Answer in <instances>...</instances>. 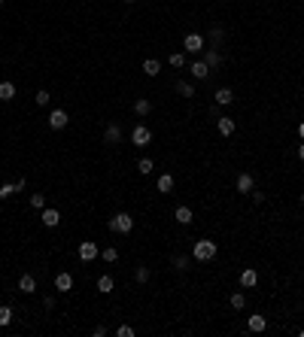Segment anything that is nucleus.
Instances as JSON below:
<instances>
[{
  "label": "nucleus",
  "instance_id": "1",
  "mask_svg": "<svg viewBox=\"0 0 304 337\" xmlns=\"http://www.w3.org/2000/svg\"><path fill=\"white\" fill-rule=\"evenodd\" d=\"M216 252H219V246L213 240H198L195 246H192V258L195 261H213Z\"/></svg>",
  "mask_w": 304,
  "mask_h": 337
},
{
  "label": "nucleus",
  "instance_id": "2",
  "mask_svg": "<svg viewBox=\"0 0 304 337\" xmlns=\"http://www.w3.org/2000/svg\"><path fill=\"white\" fill-rule=\"evenodd\" d=\"M107 228L113 231V234H128V231L134 228V216H131V213H116L113 219L107 222Z\"/></svg>",
  "mask_w": 304,
  "mask_h": 337
},
{
  "label": "nucleus",
  "instance_id": "3",
  "mask_svg": "<svg viewBox=\"0 0 304 337\" xmlns=\"http://www.w3.org/2000/svg\"><path fill=\"white\" fill-rule=\"evenodd\" d=\"M122 140H125V131H122V125H119V122H109L107 128H104V143H107V146H119Z\"/></svg>",
  "mask_w": 304,
  "mask_h": 337
},
{
  "label": "nucleus",
  "instance_id": "4",
  "mask_svg": "<svg viewBox=\"0 0 304 337\" xmlns=\"http://www.w3.org/2000/svg\"><path fill=\"white\" fill-rule=\"evenodd\" d=\"M204 46H207V40H204L201 34H186V37H183V49H186V52H192V55L204 52Z\"/></svg>",
  "mask_w": 304,
  "mask_h": 337
},
{
  "label": "nucleus",
  "instance_id": "5",
  "mask_svg": "<svg viewBox=\"0 0 304 337\" xmlns=\"http://www.w3.org/2000/svg\"><path fill=\"white\" fill-rule=\"evenodd\" d=\"M101 255V246L98 243H91V240H86V243H79V261H94V258H98Z\"/></svg>",
  "mask_w": 304,
  "mask_h": 337
},
{
  "label": "nucleus",
  "instance_id": "6",
  "mask_svg": "<svg viewBox=\"0 0 304 337\" xmlns=\"http://www.w3.org/2000/svg\"><path fill=\"white\" fill-rule=\"evenodd\" d=\"M131 143L134 146H149L152 143V131L146 128V125H137V128L131 131Z\"/></svg>",
  "mask_w": 304,
  "mask_h": 337
},
{
  "label": "nucleus",
  "instance_id": "7",
  "mask_svg": "<svg viewBox=\"0 0 304 337\" xmlns=\"http://www.w3.org/2000/svg\"><path fill=\"white\" fill-rule=\"evenodd\" d=\"M67 122H70V119H67V112H64V109L55 106V109L49 112V128H52V131H64V128H67Z\"/></svg>",
  "mask_w": 304,
  "mask_h": 337
},
{
  "label": "nucleus",
  "instance_id": "8",
  "mask_svg": "<svg viewBox=\"0 0 304 337\" xmlns=\"http://www.w3.org/2000/svg\"><path fill=\"white\" fill-rule=\"evenodd\" d=\"M222 61H225L222 49H204V64L210 67V70H219V67H222Z\"/></svg>",
  "mask_w": 304,
  "mask_h": 337
},
{
  "label": "nucleus",
  "instance_id": "9",
  "mask_svg": "<svg viewBox=\"0 0 304 337\" xmlns=\"http://www.w3.org/2000/svg\"><path fill=\"white\" fill-rule=\"evenodd\" d=\"M40 222H43L46 228H58V225H61V213H58V210H46V207H43V213H40Z\"/></svg>",
  "mask_w": 304,
  "mask_h": 337
},
{
  "label": "nucleus",
  "instance_id": "10",
  "mask_svg": "<svg viewBox=\"0 0 304 337\" xmlns=\"http://www.w3.org/2000/svg\"><path fill=\"white\" fill-rule=\"evenodd\" d=\"M204 40H207V43H210V49H222V40H225V31H222V27L216 24V27H210V34H207Z\"/></svg>",
  "mask_w": 304,
  "mask_h": 337
},
{
  "label": "nucleus",
  "instance_id": "11",
  "mask_svg": "<svg viewBox=\"0 0 304 337\" xmlns=\"http://www.w3.org/2000/svg\"><path fill=\"white\" fill-rule=\"evenodd\" d=\"M189 73L195 76V79H201V82H204V79H210V73H213V70L207 67L204 61H195V64H189Z\"/></svg>",
  "mask_w": 304,
  "mask_h": 337
},
{
  "label": "nucleus",
  "instance_id": "12",
  "mask_svg": "<svg viewBox=\"0 0 304 337\" xmlns=\"http://www.w3.org/2000/svg\"><path fill=\"white\" fill-rule=\"evenodd\" d=\"M234 128H238V125H234V119H228V116H219V119H216V131L222 134V137H231Z\"/></svg>",
  "mask_w": 304,
  "mask_h": 337
},
{
  "label": "nucleus",
  "instance_id": "13",
  "mask_svg": "<svg viewBox=\"0 0 304 337\" xmlns=\"http://www.w3.org/2000/svg\"><path fill=\"white\" fill-rule=\"evenodd\" d=\"M240 286H243V289H256V286H259V271H256V268H246V271L240 274Z\"/></svg>",
  "mask_w": 304,
  "mask_h": 337
},
{
  "label": "nucleus",
  "instance_id": "14",
  "mask_svg": "<svg viewBox=\"0 0 304 337\" xmlns=\"http://www.w3.org/2000/svg\"><path fill=\"white\" fill-rule=\"evenodd\" d=\"M246 328H250L253 334H261V331L268 328V319H265V316H259V313H253L250 322H246Z\"/></svg>",
  "mask_w": 304,
  "mask_h": 337
},
{
  "label": "nucleus",
  "instance_id": "15",
  "mask_svg": "<svg viewBox=\"0 0 304 337\" xmlns=\"http://www.w3.org/2000/svg\"><path fill=\"white\" fill-rule=\"evenodd\" d=\"M253 189H256L253 173H240V176H238V191H240V194H250Z\"/></svg>",
  "mask_w": 304,
  "mask_h": 337
},
{
  "label": "nucleus",
  "instance_id": "16",
  "mask_svg": "<svg viewBox=\"0 0 304 337\" xmlns=\"http://www.w3.org/2000/svg\"><path fill=\"white\" fill-rule=\"evenodd\" d=\"M19 292H22V295L37 292V279H34L31 274H22V276H19Z\"/></svg>",
  "mask_w": 304,
  "mask_h": 337
},
{
  "label": "nucleus",
  "instance_id": "17",
  "mask_svg": "<svg viewBox=\"0 0 304 337\" xmlns=\"http://www.w3.org/2000/svg\"><path fill=\"white\" fill-rule=\"evenodd\" d=\"M55 289H58V292H70L73 289V276L67 271H61L58 276H55Z\"/></svg>",
  "mask_w": 304,
  "mask_h": 337
},
{
  "label": "nucleus",
  "instance_id": "18",
  "mask_svg": "<svg viewBox=\"0 0 304 337\" xmlns=\"http://www.w3.org/2000/svg\"><path fill=\"white\" fill-rule=\"evenodd\" d=\"M174 219H176L179 225H189L192 219H195V213H192V207H176V210H174Z\"/></svg>",
  "mask_w": 304,
  "mask_h": 337
},
{
  "label": "nucleus",
  "instance_id": "19",
  "mask_svg": "<svg viewBox=\"0 0 304 337\" xmlns=\"http://www.w3.org/2000/svg\"><path fill=\"white\" fill-rule=\"evenodd\" d=\"M174 186H176V179H174L171 173H161V176H158V191H161V194H171Z\"/></svg>",
  "mask_w": 304,
  "mask_h": 337
},
{
  "label": "nucleus",
  "instance_id": "20",
  "mask_svg": "<svg viewBox=\"0 0 304 337\" xmlns=\"http://www.w3.org/2000/svg\"><path fill=\"white\" fill-rule=\"evenodd\" d=\"M116 289V279L113 276H109V274H101L98 276V292H104V295H109V292H113Z\"/></svg>",
  "mask_w": 304,
  "mask_h": 337
},
{
  "label": "nucleus",
  "instance_id": "21",
  "mask_svg": "<svg viewBox=\"0 0 304 337\" xmlns=\"http://www.w3.org/2000/svg\"><path fill=\"white\" fill-rule=\"evenodd\" d=\"M12 97H16V82H9V79H6V82H0V101H6V104H9Z\"/></svg>",
  "mask_w": 304,
  "mask_h": 337
},
{
  "label": "nucleus",
  "instance_id": "22",
  "mask_svg": "<svg viewBox=\"0 0 304 337\" xmlns=\"http://www.w3.org/2000/svg\"><path fill=\"white\" fill-rule=\"evenodd\" d=\"M213 101H216L219 106H228V104L234 101V91H231V88H219V91L213 94Z\"/></svg>",
  "mask_w": 304,
  "mask_h": 337
},
{
  "label": "nucleus",
  "instance_id": "23",
  "mask_svg": "<svg viewBox=\"0 0 304 337\" xmlns=\"http://www.w3.org/2000/svg\"><path fill=\"white\" fill-rule=\"evenodd\" d=\"M134 112H137V116H149V112H152V101L137 97V101H134Z\"/></svg>",
  "mask_w": 304,
  "mask_h": 337
},
{
  "label": "nucleus",
  "instance_id": "24",
  "mask_svg": "<svg viewBox=\"0 0 304 337\" xmlns=\"http://www.w3.org/2000/svg\"><path fill=\"white\" fill-rule=\"evenodd\" d=\"M143 73H146V76H158V73H161V61L146 58V61H143Z\"/></svg>",
  "mask_w": 304,
  "mask_h": 337
},
{
  "label": "nucleus",
  "instance_id": "25",
  "mask_svg": "<svg viewBox=\"0 0 304 337\" xmlns=\"http://www.w3.org/2000/svg\"><path fill=\"white\" fill-rule=\"evenodd\" d=\"M168 64H171L174 70H183V67H186V55H183V52H171V55H168Z\"/></svg>",
  "mask_w": 304,
  "mask_h": 337
},
{
  "label": "nucleus",
  "instance_id": "26",
  "mask_svg": "<svg viewBox=\"0 0 304 337\" xmlns=\"http://www.w3.org/2000/svg\"><path fill=\"white\" fill-rule=\"evenodd\" d=\"M228 304H231V310H243V307H246V295L243 292H234L231 298H228Z\"/></svg>",
  "mask_w": 304,
  "mask_h": 337
},
{
  "label": "nucleus",
  "instance_id": "27",
  "mask_svg": "<svg viewBox=\"0 0 304 337\" xmlns=\"http://www.w3.org/2000/svg\"><path fill=\"white\" fill-rule=\"evenodd\" d=\"M176 94H183V97H195V85H192V82H186V79H179V82H176Z\"/></svg>",
  "mask_w": 304,
  "mask_h": 337
},
{
  "label": "nucleus",
  "instance_id": "28",
  "mask_svg": "<svg viewBox=\"0 0 304 337\" xmlns=\"http://www.w3.org/2000/svg\"><path fill=\"white\" fill-rule=\"evenodd\" d=\"M149 276H152V271L146 268V264H137V271H134V279H137V283H149Z\"/></svg>",
  "mask_w": 304,
  "mask_h": 337
},
{
  "label": "nucleus",
  "instance_id": "29",
  "mask_svg": "<svg viewBox=\"0 0 304 337\" xmlns=\"http://www.w3.org/2000/svg\"><path fill=\"white\" fill-rule=\"evenodd\" d=\"M9 322H12V307L3 304V307H0V328H6Z\"/></svg>",
  "mask_w": 304,
  "mask_h": 337
},
{
  "label": "nucleus",
  "instance_id": "30",
  "mask_svg": "<svg viewBox=\"0 0 304 337\" xmlns=\"http://www.w3.org/2000/svg\"><path fill=\"white\" fill-rule=\"evenodd\" d=\"M152 170H155V167H152V158H140V161H137V173H143V176H149Z\"/></svg>",
  "mask_w": 304,
  "mask_h": 337
},
{
  "label": "nucleus",
  "instance_id": "31",
  "mask_svg": "<svg viewBox=\"0 0 304 337\" xmlns=\"http://www.w3.org/2000/svg\"><path fill=\"white\" fill-rule=\"evenodd\" d=\"M171 264H174V268H176L179 274H183V271H189V255H174V258H171Z\"/></svg>",
  "mask_w": 304,
  "mask_h": 337
},
{
  "label": "nucleus",
  "instance_id": "32",
  "mask_svg": "<svg viewBox=\"0 0 304 337\" xmlns=\"http://www.w3.org/2000/svg\"><path fill=\"white\" fill-rule=\"evenodd\" d=\"M101 255H104V261H109V264H113V261H119V249H116V246H104V252H101Z\"/></svg>",
  "mask_w": 304,
  "mask_h": 337
},
{
  "label": "nucleus",
  "instance_id": "33",
  "mask_svg": "<svg viewBox=\"0 0 304 337\" xmlns=\"http://www.w3.org/2000/svg\"><path fill=\"white\" fill-rule=\"evenodd\" d=\"M12 194H16V182H3V186H0V201L12 198Z\"/></svg>",
  "mask_w": 304,
  "mask_h": 337
},
{
  "label": "nucleus",
  "instance_id": "34",
  "mask_svg": "<svg viewBox=\"0 0 304 337\" xmlns=\"http://www.w3.org/2000/svg\"><path fill=\"white\" fill-rule=\"evenodd\" d=\"M34 101H37V104H40V106H49V101H52V94H49V91H46V88H40V91H37V94H34Z\"/></svg>",
  "mask_w": 304,
  "mask_h": 337
},
{
  "label": "nucleus",
  "instance_id": "35",
  "mask_svg": "<svg viewBox=\"0 0 304 337\" xmlns=\"http://www.w3.org/2000/svg\"><path fill=\"white\" fill-rule=\"evenodd\" d=\"M31 207L34 210H43L46 207V194H31Z\"/></svg>",
  "mask_w": 304,
  "mask_h": 337
},
{
  "label": "nucleus",
  "instance_id": "36",
  "mask_svg": "<svg viewBox=\"0 0 304 337\" xmlns=\"http://www.w3.org/2000/svg\"><path fill=\"white\" fill-rule=\"evenodd\" d=\"M116 334H119V337H134V328H131V325H119Z\"/></svg>",
  "mask_w": 304,
  "mask_h": 337
},
{
  "label": "nucleus",
  "instance_id": "37",
  "mask_svg": "<svg viewBox=\"0 0 304 337\" xmlns=\"http://www.w3.org/2000/svg\"><path fill=\"white\" fill-rule=\"evenodd\" d=\"M250 194H253V201H256V204H265V191H256V189H253Z\"/></svg>",
  "mask_w": 304,
  "mask_h": 337
},
{
  "label": "nucleus",
  "instance_id": "38",
  "mask_svg": "<svg viewBox=\"0 0 304 337\" xmlns=\"http://www.w3.org/2000/svg\"><path fill=\"white\" fill-rule=\"evenodd\" d=\"M298 161H304V143L298 146Z\"/></svg>",
  "mask_w": 304,
  "mask_h": 337
},
{
  "label": "nucleus",
  "instance_id": "39",
  "mask_svg": "<svg viewBox=\"0 0 304 337\" xmlns=\"http://www.w3.org/2000/svg\"><path fill=\"white\" fill-rule=\"evenodd\" d=\"M298 137L304 140V122H298Z\"/></svg>",
  "mask_w": 304,
  "mask_h": 337
},
{
  "label": "nucleus",
  "instance_id": "40",
  "mask_svg": "<svg viewBox=\"0 0 304 337\" xmlns=\"http://www.w3.org/2000/svg\"><path fill=\"white\" fill-rule=\"evenodd\" d=\"M125 3H137V0H125Z\"/></svg>",
  "mask_w": 304,
  "mask_h": 337
},
{
  "label": "nucleus",
  "instance_id": "41",
  "mask_svg": "<svg viewBox=\"0 0 304 337\" xmlns=\"http://www.w3.org/2000/svg\"><path fill=\"white\" fill-rule=\"evenodd\" d=\"M301 204H304V194H301Z\"/></svg>",
  "mask_w": 304,
  "mask_h": 337
},
{
  "label": "nucleus",
  "instance_id": "42",
  "mask_svg": "<svg viewBox=\"0 0 304 337\" xmlns=\"http://www.w3.org/2000/svg\"><path fill=\"white\" fill-rule=\"evenodd\" d=\"M0 6H3V0H0Z\"/></svg>",
  "mask_w": 304,
  "mask_h": 337
}]
</instances>
